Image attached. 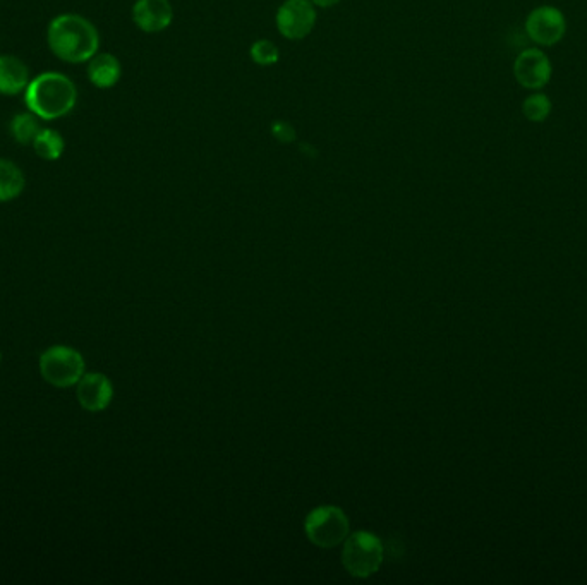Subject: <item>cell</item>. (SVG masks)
I'll return each mask as SVG.
<instances>
[{"label":"cell","mask_w":587,"mask_h":585,"mask_svg":"<svg viewBox=\"0 0 587 585\" xmlns=\"http://www.w3.org/2000/svg\"><path fill=\"white\" fill-rule=\"evenodd\" d=\"M47 42L55 57L69 64L90 61L98 54L100 35L90 19L81 14H61L50 21Z\"/></svg>","instance_id":"cell-1"},{"label":"cell","mask_w":587,"mask_h":585,"mask_svg":"<svg viewBox=\"0 0 587 585\" xmlns=\"http://www.w3.org/2000/svg\"><path fill=\"white\" fill-rule=\"evenodd\" d=\"M78 90L71 79L61 73H43L31 79L25 91L26 107L42 121H55L73 112Z\"/></svg>","instance_id":"cell-2"},{"label":"cell","mask_w":587,"mask_h":585,"mask_svg":"<svg viewBox=\"0 0 587 585\" xmlns=\"http://www.w3.org/2000/svg\"><path fill=\"white\" fill-rule=\"evenodd\" d=\"M383 544L380 537L366 531L352 532L344 541L342 565L352 577L366 579L382 567Z\"/></svg>","instance_id":"cell-3"},{"label":"cell","mask_w":587,"mask_h":585,"mask_svg":"<svg viewBox=\"0 0 587 585\" xmlns=\"http://www.w3.org/2000/svg\"><path fill=\"white\" fill-rule=\"evenodd\" d=\"M349 519L339 507H318L304 520V532L318 548H335L351 534Z\"/></svg>","instance_id":"cell-4"},{"label":"cell","mask_w":587,"mask_h":585,"mask_svg":"<svg viewBox=\"0 0 587 585\" xmlns=\"http://www.w3.org/2000/svg\"><path fill=\"white\" fill-rule=\"evenodd\" d=\"M43 380L57 388L78 385L85 374V359L78 350L66 345H55L40 357Z\"/></svg>","instance_id":"cell-5"},{"label":"cell","mask_w":587,"mask_h":585,"mask_svg":"<svg viewBox=\"0 0 587 585\" xmlns=\"http://www.w3.org/2000/svg\"><path fill=\"white\" fill-rule=\"evenodd\" d=\"M275 23L282 37L303 40L315 28V4L311 0H285L277 11Z\"/></svg>","instance_id":"cell-6"},{"label":"cell","mask_w":587,"mask_h":585,"mask_svg":"<svg viewBox=\"0 0 587 585\" xmlns=\"http://www.w3.org/2000/svg\"><path fill=\"white\" fill-rule=\"evenodd\" d=\"M526 31L533 42L553 47L567 31V21L557 7L541 6L527 16Z\"/></svg>","instance_id":"cell-7"},{"label":"cell","mask_w":587,"mask_h":585,"mask_svg":"<svg viewBox=\"0 0 587 585\" xmlns=\"http://www.w3.org/2000/svg\"><path fill=\"white\" fill-rule=\"evenodd\" d=\"M514 74L524 88L541 90L551 79V62L541 50L527 49L517 57Z\"/></svg>","instance_id":"cell-8"},{"label":"cell","mask_w":587,"mask_h":585,"mask_svg":"<svg viewBox=\"0 0 587 585\" xmlns=\"http://www.w3.org/2000/svg\"><path fill=\"white\" fill-rule=\"evenodd\" d=\"M76 397L86 411H105L114 399V386L105 374H83V378L78 381Z\"/></svg>","instance_id":"cell-9"},{"label":"cell","mask_w":587,"mask_h":585,"mask_svg":"<svg viewBox=\"0 0 587 585\" xmlns=\"http://www.w3.org/2000/svg\"><path fill=\"white\" fill-rule=\"evenodd\" d=\"M133 21L145 33H162L172 25L174 9L169 0H136Z\"/></svg>","instance_id":"cell-10"},{"label":"cell","mask_w":587,"mask_h":585,"mask_svg":"<svg viewBox=\"0 0 587 585\" xmlns=\"http://www.w3.org/2000/svg\"><path fill=\"white\" fill-rule=\"evenodd\" d=\"M30 69L16 55H0V95L13 97L30 85Z\"/></svg>","instance_id":"cell-11"},{"label":"cell","mask_w":587,"mask_h":585,"mask_svg":"<svg viewBox=\"0 0 587 585\" xmlns=\"http://www.w3.org/2000/svg\"><path fill=\"white\" fill-rule=\"evenodd\" d=\"M88 64V79L100 90L114 88L122 78V66L119 59L112 54H97Z\"/></svg>","instance_id":"cell-12"},{"label":"cell","mask_w":587,"mask_h":585,"mask_svg":"<svg viewBox=\"0 0 587 585\" xmlns=\"http://www.w3.org/2000/svg\"><path fill=\"white\" fill-rule=\"evenodd\" d=\"M25 186L23 170L13 160L0 158V203L16 200L25 191Z\"/></svg>","instance_id":"cell-13"},{"label":"cell","mask_w":587,"mask_h":585,"mask_svg":"<svg viewBox=\"0 0 587 585\" xmlns=\"http://www.w3.org/2000/svg\"><path fill=\"white\" fill-rule=\"evenodd\" d=\"M33 148L37 151L38 157L47 160V162H54L62 157V153L66 150V141L59 131L42 129L37 139L33 141Z\"/></svg>","instance_id":"cell-14"},{"label":"cell","mask_w":587,"mask_h":585,"mask_svg":"<svg viewBox=\"0 0 587 585\" xmlns=\"http://www.w3.org/2000/svg\"><path fill=\"white\" fill-rule=\"evenodd\" d=\"M40 117L33 112H23V114L14 115L11 121V134L18 141L19 145H33L38 134L42 131L40 127Z\"/></svg>","instance_id":"cell-15"},{"label":"cell","mask_w":587,"mask_h":585,"mask_svg":"<svg viewBox=\"0 0 587 585\" xmlns=\"http://www.w3.org/2000/svg\"><path fill=\"white\" fill-rule=\"evenodd\" d=\"M251 61L261 67L273 66L280 61V50L275 43L270 40H256L251 49H249Z\"/></svg>","instance_id":"cell-16"},{"label":"cell","mask_w":587,"mask_h":585,"mask_svg":"<svg viewBox=\"0 0 587 585\" xmlns=\"http://www.w3.org/2000/svg\"><path fill=\"white\" fill-rule=\"evenodd\" d=\"M522 112L531 122H543L548 119L551 114L550 98L543 95V93H536L531 97L526 98V102L522 103Z\"/></svg>","instance_id":"cell-17"},{"label":"cell","mask_w":587,"mask_h":585,"mask_svg":"<svg viewBox=\"0 0 587 585\" xmlns=\"http://www.w3.org/2000/svg\"><path fill=\"white\" fill-rule=\"evenodd\" d=\"M270 133H272L273 138L277 139L279 143H284V145H289V143L296 141V129L289 122H273Z\"/></svg>","instance_id":"cell-18"},{"label":"cell","mask_w":587,"mask_h":585,"mask_svg":"<svg viewBox=\"0 0 587 585\" xmlns=\"http://www.w3.org/2000/svg\"><path fill=\"white\" fill-rule=\"evenodd\" d=\"M311 2L315 4V7H321V9H328V7L337 6V4H340L342 0H311Z\"/></svg>","instance_id":"cell-19"},{"label":"cell","mask_w":587,"mask_h":585,"mask_svg":"<svg viewBox=\"0 0 587 585\" xmlns=\"http://www.w3.org/2000/svg\"><path fill=\"white\" fill-rule=\"evenodd\" d=\"M0 361H2V356H0Z\"/></svg>","instance_id":"cell-20"}]
</instances>
